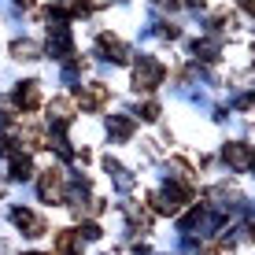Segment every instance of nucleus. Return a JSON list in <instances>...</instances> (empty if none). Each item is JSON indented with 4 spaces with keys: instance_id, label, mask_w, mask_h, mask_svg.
<instances>
[{
    "instance_id": "nucleus-7",
    "label": "nucleus",
    "mask_w": 255,
    "mask_h": 255,
    "mask_svg": "<svg viewBox=\"0 0 255 255\" xmlns=\"http://www.w3.org/2000/svg\"><path fill=\"white\" fill-rule=\"evenodd\" d=\"M15 104H19L22 111H33L41 104V93H37V82H22L19 89H15Z\"/></svg>"
},
{
    "instance_id": "nucleus-12",
    "label": "nucleus",
    "mask_w": 255,
    "mask_h": 255,
    "mask_svg": "<svg viewBox=\"0 0 255 255\" xmlns=\"http://www.w3.org/2000/svg\"><path fill=\"white\" fill-rule=\"evenodd\" d=\"M140 119H148V122H152V119H159V104H152V100H148L144 108H140Z\"/></svg>"
},
{
    "instance_id": "nucleus-3",
    "label": "nucleus",
    "mask_w": 255,
    "mask_h": 255,
    "mask_svg": "<svg viewBox=\"0 0 255 255\" xmlns=\"http://www.w3.org/2000/svg\"><path fill=\"white\" fill-rule=\"evenodd\" d=\"M222 155H226V163H230L233 170H248V166H255V148L252 144H241V140L226 144Z\"/></svg>"
},
{
    "instance_id": "nucleus-5",
    "label": "nucleus",
    "mask_w": 255,
    "mask_h": 255,
    "mask_svg": "<svg viewBox=\"0 0 255 255\" xmlns=\"http://www.w3.org/2000/svg\"><path fill=\"white\" fill-rule=\"evenodd\" d=\"M37 192H41V200H59L63 196V170H45Z\"/></svg>"
},
{
    "instance_id": "nucleus-4",
    "label": "nucleus",
    "mask_w": 255,
    "mask_h": 255,
    "mask_svg": "<svg viewBox=\"0 0 255 255\" xmlns=\"http://www.w3.org/2000/svg\"><path fill=\"white\" fill-rule=\"evenodd\" d=\"M11 222L19 226L26 237H41V233H45V222H41L33 211H26V207H15V211H11Z\"/></svg>"
},
{
    "instance_id": "nucleus-9",
    "label": "nucleus",
    "mask_w": 255,
    "mask_h": 255,
    "mask_svg": "<svg viewBox=\"0 0 255 255\" xmlns=\"http://www.w3.org/2000/svg\"><path fill=\"white\" fill-rule=\"evenodd\" d=\"M108 133L115 137V140H126L129 133H133V122H129L126 115H111L108 119Z\"/></svg>"
},
{
    "instance_id": "nucleus-1",
    "label": "nucleus",
    "mask_w": 255,
    "mask_h": 255,
    "mask_svg": "<svg viewBox=\"0 0 255 255\" xmlns=\"http://www.w3.org/2000/svg\"><path fill=\"white\" fill-rule=\"evenodd\" d=\"M163 74H166V70H163V63H159V59H152V56H140V59H137V67H133V85H137L140 93H152L155 85L163 82Z\"/></svg>"
},
{
    "instance_id": "nucleus-13",
    "label": "nucleus",
    "mask_w": 255,
    "mask_h": 255,
    "mask_svg": "<svg viewBox=\"0 0 255 255\" xmlns=\"http://www.w3.org/2000/svg\"><path fill=\"white\" fill-rule=\"evenodd\" d=\"M82 237H85V241H96V237H100V226H96V222H85V226H82Z\"/></svg>"
},
{
    "instance_id": "nucleus-11",
    "label": "nucleus",
    "mask_w": 255,
    "mask_h": 255,
    "mask_svg": "<svg viewBox=\"0 0 255 255\" xmlns=\"http://www.w3.org/2000/svg\"><path fill=\"white\" fill-rule=\"evenodd\" d=\"M11 52H15L19 59H37V45H33V41H15Z\"/></svg>"
},
{
    "instance_id": "nucleus-15",
    "label": "nucleus",
    "mask_w": 255,
    "mask_h": 255,
    "mask_svg": "<svg viewBox=\"0 0 255 255\" xmlns=\"http://www.w3.org/2000/svg\"><path fill=\"white\" fill-rule=\"evenodd\" d=\"M15 4H19V7H33V0H15Z\"/></svg>"
},
{
    "instance_id": "nucleus-6",
    "label": "nucleus",
    "mask_w": 255,
    "mask_h": 255,
    "mask_svg": "<svg viewBox=\"0 0 255 255\" xmlns=\"http://www.w3.org/2000/svg\"><path fill=\"white\" fill-rule=\"evenodd\" d=\"M96 52H100L104 59H111V63H122V59H126V45H122L119 37H111V33H100Z\"/></svg>"
},
{
    "instance_id": "nucleus-17",
    "label": "nucleus",
    "mask_w": 255,
    "mask_h": 255,
    "mask_svg": "<svg viewBox=\"0 0 255 255\" xmlns=\"http://www.w3.org/2000/svg\"><path fill=\"white\" fill-rule=\"evenodd\" d=\"M30 255H37V252H30Z\"/></svg>"
},
{
    "instance_id": "nucleus-16",
    "label": "nucleus",
    "mask_w": 255,
    "mask_h": 255,
    "mask_svg": "<svg viewBox=\"0 0 255 255\" xmlns=\"http://www.w3.org/2000/svg\"><path fill=\"white\" fill-rule=\"evenodd\" d=\"M159 4H166V0H159Z\"/></svg>"
},
{
    "instance_id": "nucleus-8",
    "label": "nucleus",
    "mask_w": 255,
    "mask_h": 255,
    "mask_svg": "<svg viewBox=\"0 0 255 255\" xmlns=\"http://www.w3.org/2000/svg\"><path fill=\"white\" fill-rule=\"evenodd\" d=\"M104 100H108V89H104V85H89V89H82V93H78V104H82L85 111L100 108Z\"/></svg>"
},
{
    "instance_id": "nucleus-10",
    "label": "nucleus",
    "mask_w": 255,
    "mask_h": 255,
    "mask_svg": "<svg viewBox=\"0 0 255 255\" xmlns=\"http://www.w3.org/2000/svg\"><path fill=\"white\" fill-rule=\"evenodd\" d=\"M30 174H33L30 155H11V178H15V181H26Z\"/></svg>"
},
{
    "instance_id": "nucleus-14",
    "label": "nucleus",
    "mask_w": 255,
    "mask_h": 255,
    "mask_svg": "<svg viewBox=\"0 0 255 255\" xmlns=\"http://www.w3.org/2000/svg\"><path fill=\"white\" fill-rule=\"evenodd\" d=\"M237 4H241L244 11H252V15H255V0H237Z\"/></svg>"
},
{
    "instance_id": "nucleus-2",
    "label": "nucleus",
    "mask_w": 255,
    "mask_h": 255,
    "mask_svg": "<svg viewBox=\"0 0 255 255\" xmlns=\"http://www.w3.org/2000/svg\"><path fill=\"white\" fill-rule=\"evenodd\" d=\"M185 200H189V189L185 185H166L163 192H155V196H152V204H155V211H163V215H178Z\"/></svg>"
}]
</instances>
